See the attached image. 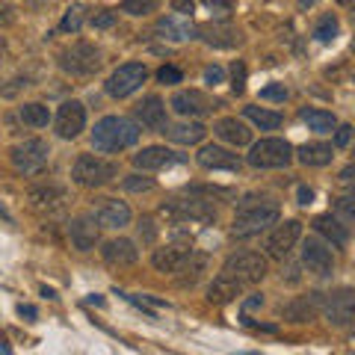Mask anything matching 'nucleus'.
Returning <instances> with one entry per match:
<instances>
[{
  "instance_id": "32",
  "label": "nucleus",
  "mask_w": 355,
  "mask_h": 355,
  "mask_svg": "<svg viewBox=\"0 0 355 355\" xmlns=\"http://www.w3.org/2000/svg\"><path fill=\"white\" fill-rule=\"evenodd\" d=\"M302 121L311 128V130H317V133H329V130H335L338 128V119L331 116V113H326V110H314V107H308V110H302Z\"/></svg>"
},
{
  "instance_id": "8",
  "label": "nucleus",
  "mask_w": 355,
  "mask_h": 355,
  "mask_svg": "<svg viewBox=\"0 0 355 355\" xmlns=\"http://www.w3.org/2000/svg\"><path fill=\"white\" fill-rule=\"evenodd\" d=\"M222 275H231L243 284H254L266 275V258L258 252H237L222 263Z\"/></svg>"
},
{
  "instance_id": "54",
  "label": "nucleus",
  "mask_w": 355,
  "mask_h": 355,
  "mask_svg": "<svg viewBox=\"0 0 355 355\" xmlns=\"http://www.w3.org/2000/svg\"><path fill=\"white\" fill-rule=\"evenodd\" d=\"M21 86H27V80H12V86L0 89V95H6V98H9V95H15V92H18V89H21Z\"/></svg>"
},
{
  "instance_id": "22",
  "label": "nucleus",
  "mask_w": 355,
  "mask_h": 355,
  "mask_svg": "<svg viewBox=\"0 0 355 355\" xmlns=\"http://www.w3.org/2000/svg\"><path fill=\"white\" fill-rule=\"evenodd\" d=\"M101 258L110 266H130L139 261V249L137 243L128 240V237H116V240H107L104 249H101Z\"/></svg>"
},
{
  "instance_id": "6",
  "label": "nucleus",
  "mask_w": 355,
  "mask_h": 355,
  "mask_svg": "<svg viewBox=\"0 0 355 355\" xmlns=\"http://www.w3.org/2000/svg\"><path fill=\"white\" fill-rule=\"evenodd\" d=\"M246 160L254 169H284V166L293 163V146L287 139L266 137L261 142H254Z\"/></svg>"
},
{
  "instance_id": "24",
  "label": "nucleus",
  "mask_w": 355,
  "mask_h": 355,
  "mask_svg": "<svg viewBox=\"0 0 355 355\" xmlns=\"http://www.w3.org/2000/svg\"><path fill=\"white\" fill-rule=\"evenodd\" d=\"M243 282L237 279H231V275H216L214 282H210L207 287V302H214V305H228V302H234L237 296H243Z\"/></svg>"
},
{
  "instance_id": "23",
  "label": "nucleus",
  "mask_w": 355,
  "mask_h": 355,
  "mask_svg": "<svg viewBox=\"0 0 355 355\" xmlns=\"http://www.w3.org/2000/svg\"><path fill=\"white\" fill-rule=\"evenodd\" d=\"M198 166L205 169H228V172H237L240 169V157L228 148H219V146H202L196 154Z\"/></svg>"
},
{
  "instance_id": "20",
  "label": "nucleus",
  "mask_w": 355,
  "mask_h": 355,
  "mask_svg": "<svg viewBox=\"0 0 355 355\" xmlns=\"http://www.w3.org/2000/svg\"><path fill=\"white\" fill-rule=\"evenodd\" d=\"M190 243H169V246H160L151 252V263L157 272H178L181 263L190 258Z\"/></svg>"
},
{
  "instance_id": "15",
  "label": "nucleus",
  "mask_w": 355,
  "mask_h": 355,
  "mask_svg": "<svg viewBox=\"0 0 355 355\" xmlns=\"http://www.w3.org/2000/svg\"><path fill=\"white\" fill-rule=\"evenodd\" d=\"M320 308H323V293H308V296H296L287 305H282V317L291 323H311Z\"/></svg>"
},
{
  "instance_id": "48",
  "label": "nucleus",
  "mask_w": 355,
  "mask_h": 355,
  "mask_svg": "<svg viewBox=\"0 0 355 355\" xmlns=\"http://www.w3.org/2000/svg\"><path fill=\"white\" fill-rule=\"evenodd\" d=\"M202 3H205V6H210V9H216L219 15H225L228 9L234 6V0H202Z\"/></svg>"
},
{
  "instance_id": "12",
  "label": "nucleus",
  "mask_w": 355,
  "mask_h": 355,
  "mask_svg": "<svg viewBox=\"0 0 355 355\" xmlns=\"http://www.w3.org/2000/svg\"><path fill=\"white\" fill-rule=\"evenodd\" d=\"M302 263L308 266V272L326 279V275H331V270H335V254H331L329 243H323L320 237H308L302 243Z\"/></svg>"
},
{
  "instance_id": "46",
  "label": "nucleus",
  "mask_w": 355,
  "mask_h": 355,
  "mask_svg": "<svg viewBox=\"0 0 355 355\" xmlns=\"http://www.w3.org/2000/svg\"><path fill=\"white\" fill-rule=\"evenodd\" d=\"M222 80H225V71H222L219 65H207V69H205V83H210V86H219Z\"/></svg>"
},
{
  "instance_id": "52",
  "label": "nucleus",
  "mask_w": 355,
  "mask_h": 355,
  "mask_svg": "<svg viewBox=\"0 0 355 355\" xmlns=\"http://www.w3.org/2000/svg\"><path fill=\"white\" fill-rule=\"evenodd\" d=\"M314 202V190L311 187H299V205H311Z\"/></svg>"
},
{
  "instance_id": "51",
  "label": "nucleus",
  "mask_w": 355,
  "mask_h": 355,
  "mask_svg": "<svg viewBox=\"0 0 355 355\" xmlns=\"http://www.w3.org/2000/svg\"><path fill=\"white\" fill-rule=\"evenodd\" d=\"M340 184H347L349 190H355V163H352V166H347V169L340 172Z\"/></svg>"
},
{
  "instance_id": "13",
  "label": "nucleus",
  "mask_w": 355,
  "mask_h": 355,
  "mask_svg": "<svg viewBox=\"0 0 355 355\" xmlns=\"http://www.w3.org/2000/svg\"><path fill=\"white\" fill-rule=\"evenodd\" d=\"M53 128L62 139H77L86 128V107L80 101H65L57 113V121H53Z\"/></svg>"
},
{
  "instance_id": "59",
  "label": "nucleus",
  "mask_w": 355,
  "mask_h": 355,
  "mask_svg": "<svg viewBox=\"0 0 355 355\" xmlns=\"http://www.w3.org/2000/svg\"><path fill=\"white\" fill-rule=\"evenodd\" d=\"M3 51H6V42H3V39H0V53H3Z\"/></svg>"
},
{
  "instance_id": "25",
  "label": "nucleus",
  "mask_w": 355,
  "mask_h": 355,
  "mask_svg": "<svg viewBox=\"0 0 355 355\" xmlns=\"http://www.w3.org/2000/svg\"><path fill=\"white\" fill-rule=\"evenodd\" d=\"M214 133L222 139V142H228V146H234V148H240V146H249L252 142V130L243 125L240 119H234V116H228V119H219L216 125H214Z\"/></svg>"
},
{
  "instance_id": "19",
  "label": "nucleus",
  "mask_w": 355,
  "mask_h": 355,
  "mask_svg": "<svg viewBox=\"0 0 355 355\" xmlns=\"http://www.w3.org/2000/svg\"><path fill=\"white\" fill-rule=\"evenodd\" d=\"M30 205L42 210V214H53V210H60L65 202H69V196H65V190L60 184H36V187H30Z\"/></svg>"
},
{
  "instance_id": "38",
  "label": "nucleus",
  "mask_w": 355,
  "mask_h": 355,
  "mask_svg": "<svg viewBox=\"0 0 355 355\" xmlns=\"http://www.w3.org/2000/svg\"><path fill=\"white\" fill-rule=\"evenodd\" d=\"M335 214L343 222H355V190L347 193V196H340V198H335Z\"/></svg>"
},
{
  "instance_id": "1",
  "label": "nucleus",
  "mask_w": 355,
  "mask_h": 355,
  "mask_svg": "<svg viewBox=\"0 0 355 355\" xmlns=\"http://www.w3.org/2000/svg\"><path fill=\"white\" fill-rule=\"evenodd\" d=\"M139 142L137 121L125 116H104L92 130V146L98 151H125Z\"/></svg>"
},
{
  "instance_id": "57",
  "label": "nucleus",
  "mask_w": 355,
  "mask_h": 355,
  "mask_svg": "<svg viewBox=\"0 0 355 355\" xmlns=\"http://www.w3.org/2000/svg\"><path fill=\"white\" fill-rule=\"evenodd\" d=\"M349 18H352V27H355V0L349 3Z\"/></svg>"
},
{
  "instance_id": "41",
  "label": "nucleus",
  "mask_w": 355,
  "mask_h": 355,
  "mask_svg": "<svg viewBox=\"0 0 355 355\" xmlns=\"http://www.w3.org/2000/svg\"><path fill=\"white\" fill-rule=\"evenodd\" d=\"M157 80L166 83V86H175V83L184 80V74H181V69H175V65H163V69L157 71Z\"/></svg>"
},
{
  "instance_id": "31",
  "label": "nucleus",
  "mask_w": 355,
  "mask_h": 355,
  "mask_svg": "<svg viewBox=\"0 0 355 355\" xmlns=\"http://www.w3.org/2000/svg\"><path fill=\"white\" fill-rule=\"evenodd\" d=\"M205 266H207V254H202V252H190V258H187V261L181 263V270H178V272H184L178 282H181L184 287H193L198 279H202Z\"/></svg>"
},
{
  "instance_id": "26",
  "label": "nucleus",
  "mask_w": 355,
  "mask_h": 355,
  "mask_svg": "<svg viewBox=\"0 0 355 355\" xmlns=\"http://www.w3.org/2000/svg\"><path fill=\"white\" fill-rule=\"evenodd\" d=\"M198 39H205L207 44H214V48H237V44L243 42L240 30L228 27V24H205L196 30Z\"/></svg>"
},
{
  "instance_id": "14",
  "label": "nucleus",
  "mask_w": 355,
  "mask_h": 355,
  "mask_svg": "<svg viewBox=\"0 0 355 355\" xmlns=\"http://www.w3.org/2000/svg\"><path fill=\"white\" fill-rule=\"evenodd\" d=\"M169 107L184 119H198V116H207L210 110H214V104L207 101V95L198 92V89H181V92H175Z\"/></svg>"
},
{
  "instance_id": "5",
  "label": "nucleus",
  "mask_w": 355,
  "mask_h": 355,
  "mask_svg": "<svg viewBox=\"0 0 355 355\" xmlns=\"http://www.w3.org/2000/svg\"><path fill=\"white\" fill-rule=\"evenodd\" d=\"M9 160H12L15 172L24 175V178H36L48 169V160H51V148L44 139H24L21 146H15L9 151Z\"/></svg>"
},
{
  "instance_id": "58",
  "label": "nucleus",
  "mask_w": 355,
  "mask_h": 355,
  "mask_svg": "<svg viewBox=\"0 0 355 355\" xmlns=\"http://www.w3.org/2000/svg\"><path fill=\"white\" fill-rule=\"evenodd\" d=\"M338 3H340V6H349V3H352V0H338Z\"/></svg>"
},
{
  "instance_id": "17",
  "label": "nucleus",
  "mask_w": 355,
  "mask_h": 355,
  "mask_svg": "<svg viewBox=\"0 0 355 355\" xmlns=\"http://www.w3.org/2000/svg\"><path fill=\"white\" fill-rule=\"evenodd\" d=\"M98 231H101V225H98L95 216H77V219H71V225H69L71 246L77 252H92L98 246V237H101Z\"/></svg>"
},
{
  "instance_id": "43",
  "label": "nucleus",
  "mask_w": 355,
  "mask_h": 355,
  "mask_svg": "<svg viewBox=\"0 0 355 355\" xmlns=\"http://www.w3.org/2000/svg\"><path fill=\"white\" fill-rule=\"evenodd\" d=\"M15 18H18V9H15L12 3H6V0H0V30L12 27Z\"/></svg>"
},
{
  "instance_id": "45",
  "label": "nucleus",
  "mask_w": 355,
  "mask_h": 355,
  "mask_svg": "<svg viewBox=\"0 0 355 355\" xmlns=\"http://www.w3.org/2000/svg\"><path fill=\"white\" fill-rule=\"evenodd\" d=\"M116 24V12H98V15H92V27L95 30H110Z\"/></svg>"
},
{
  "instance_id": "34",
  "label": "nucleus",
  "mask_w": 355,
  "mask_h": 355,
  "mask_svg": "<svg viewBox=\"0 0 355 355\" xmlns=\"http://www.w3.org/2000/svg\"><path fill=\"white\" fill-rule=\"evenodd\" d=\"M18 116L30 128H48V121H51V113H48V107L44 104H24L18 110Z\"/></svg>"
},
{
  "instance_id": "42",
  "label": "nucleus",
  "mask_w": 355,
  "mask_h": 355,
  "mask_svg": "<svg viewBox=\"0 0 355 355\" xmlns=\"http://www.w3.org/2000/svg\"><path fill=\"white\" fill-rule=\"evenodd\" d=\"M231 86H234L237 95L243 92V89H246V65H243V62L231 65Z\"/></svg>"
},
{
  "instance_id": "49",
  "label": "nucleus",
  "mask_w": 355,
  "mask_h": 355,
  "mask_svg": "<svg viewBox=\"0 0 355 355\" xmlns=\"http://www.w3.org/2000/svg\"><path fill=\"white\" fill-rule=\"evenodd\" d=\"M258 308H263V293H249V299L243 302V311H258Z\"/></svg>"
},
{
  "instance_id": "53",
  "label": "nucleus",
  "mask_w": 355,
  "mask_h": 355,
  "mask_svg": "<svg viewBox=\"0 0 355 355\" xmlns=\"http://www.w3.org/2000/svg\"><path fill=\"white\" fill-rule=\"evenodd\" d=\"M18 314H21V317H27V320H36V317H39V311L33 308V305H24V302H21V305H18Z\"/></svg>"
},
{
  "instance_id": "40",
  "label": "nucleus",
  "mask_w": 355,
  "mask_h": 355,
  "mask_svg": "<svg viewBox=\"0 0 355 355\" xmlns=\"http://www.w3.org/2000/svg\"><path fill=\"white\" fill-rule=\"evenodd\" d=\"M261 101H272V104H284L287 101V86L284 83H270L261 89Z\"/></svg>"
},
{
  "instance_id": "29",
  "label": "nucleus",
  "mask_w": 355,
  "mask_h": 355,
  "mask_svg": "<svg viewBox=\"0 0 355 355\" xmlns=\"http://www.w3.org/2000/svg\"><path fill=\"white\" fill-rule=\"evenodd\" d=\"M163 133L172 142H178V146H196V142L205 139L207 128L202 125V121H178V125H166Z\"/></svg>"
},
{
  "instance_id": "11",
  "label": "nucleus",
  "mask_w": 355,
  "mask_h": 355,
  "mask_svg": "<svg viewBox=\"0 0 355 355\" xmlns=\"http://www.w3.org/2000/svg\"><path fill=\"white\" fill-rule=\"evenodd\" d=\"M146 77H148V69L142 62L119 65V69L110 74V80H107V95L110 98H128V95L137 92L142 83H146Z\"/></svg>"
},
{
  "instance_id": "7",
  "label": "nucleus",
  "mask_w": 355,
  "mask_h": 355,
  "mask_svg": "<svg viewBox=\"0 0 355 355\" xmlns=\"http://www.w3.org/2000/svg\"><path fill=\"white\" fill-rule=\"evenodd\" d=\"M160 214L172 222H214L216 207L207 198H172L169 205L160 207Z\"/></svg>"
},
{
  "instance_id": "4",
  "label": "nucleus",
  "mask_w": 355,
  "mask_h": 355,
  "mask_svg": "<svg viewBox=\"0 0 355 355\" xmlns=\"http://www.w3.org/2000/svg\"><path fill=\"white\" fill-rule=\"evenodd\" d=\"M60 69L74 77H89L101 69V51L92 42H74L65 51H60Z\"/></svg>"
},
{
  "instance_id": "44",
  "label": "nucleus",
  "mask_w": 355,
  "mask_h": 355,
  "mask_svg": "<svg viewBox=\"0 0 355 355\" xmlns=\"http://www.w3.org/2000/svg\"><path fill=\"white\" fill-rule=\"evenodd\" d=\"M139 237H142V243H154V240H157V225H154L151 216L139 219Z\"/></svg>"
},
{
  "instance_id": "39",
  "label": "nucleus",
  "mask_w": 355,
  "mask_h": 355,
  "mask_svg": "<svg viewBox=\"0 0 355 355\" xmlns=\"http://www.w3.org/2000/svg\"><path fill=\"white\" fill-rule=\"evenodd\" d=\"M128 193H148L154 190V178H146V175H128L125 181H121Z\"/></svg>"
},
{
  "instance_id": "50",
  "label": "nucleus",
  "mask_w": 355,
  "mask_h": 355,
  "mask_svg": "<svg viewBox=\"0 0 355 355\" xmlns=\"http://www.w3.org/2000/svg\"><path fill=\"white\" fill-rule=\"evenodd\" d=\"M172 9H175L178 15H193L196 3H193V0H172Z\"/></svg>"
},
{
  "instance_id": "27",
  "label": "nucleus",
  "mask_w": 355,
  "mask_h": 355,
  "mask_svg": "<svg viewBox=\"0 0 355 355\" xmlns=\"http://www.w3.org/2000/svg\"><path fill=\"white\" fill-rule=\"evenodd\" d=\"M314 231L320 237H326L331 246H338V249H343L349 243V228L343 225V219H338V216H317L314 219Z\"/></svg>"
},
{
  "instance_id": "47",
  "label": "nucleus",
  "mask_w": 355,
  "mask_h": 355,
  "mask_svg": "<svg viewBox=\"0 0 355 355\" xmlns=\"http://www.w3.org/2000/svg\"><path fill=\"white\" fill-rule=\"evenodd\" d=\"M349 139H352V128H349V125H340V128L335 130V148H347Z\"/></svg>"
},
{
  "instance_id": "10",
  "label": "nucleus",
  "mask_w": 355,
  "mask_h": 355,
  "mask_svg": "<svg viewBox=\"0 0 355 355\" xmlns=\"http://www.w3.org/2000/svg\"><path fill=\"white\" fill-rule=\"evenodd\" d=\"M323 314L331 326H349L355 320V291L352 287H338L331 293H323Z\"/></svg>"
},
{
  "instance_id": "9",
  "label": "nucleus",
  "mask_w": 355,
  "mask_h": 355,
  "mask_svg": "<svg viewBox=\"0 0 355 355\" xmlns=\"http://www.w3.org/2000/svg\"><path fill=\"white\" fill-rule=\"evenodd\" d=\"M299 237H302V222H299V219L275 222V228L270 231V237H266L263 249H266V254H270L272 261H284L287 254L293 252Z\"/></svg>"
},
{
  "instance_id": "60",
  "label": "nucleus",
  "mask_w": 355,
  "mask_h": 355,
  "mask_svg": "<svg viewBox=\"0 0 355 355\" xmlns=\"http://www.w3.org/2000/svg\"><path fill=\"white\" fill-rule=\"evenodd\" d=\"M352 343H355V331H352Z\"/></svg>"
},
{
  "instance_id": "37",
  "label": "nucleus",
  "mask_w": 355,
  "mask_h": 355,
  "mask_svg": "<svg viewBox=\"0 0 355 355\" xmlns=\"http://www.w3.org/2000/svg\"><path fill=\"white\" fill-rule=\"evenodd\" d=\"M157 6H160V0H125V3H121V12L142 18V15L157 12Z\"/></svg>"
},
{
  "instance_id": "35",
  "label": "nucleus",
  "mask_w": 355,
  "mask_h": 355,
  "mask_svg": "<svg viewBox=\"0 0 355 355\" xmlns=\"http://www.w3.org/2000/svg\"><path fill=\"white\" fill-rule=\"evenodd\" d=\"M83 21H86V6L83 3H71L69 9H65L62 21H60V30L62 33H80Z\"/></svg>"
},
{
  "instance_id": "55",
  "label": "nucleus",
  "mask_w": 355,
  "mask_h": 355,
  "mask_svg": "<svg viewBox=\"0 0 355 355\" xmlns=\"http://www.w3.org/2000/svg\"><path fill=\"white\" fill-rule=\"evenodd\" d=\"M296 3H299V9H311V6L317 3V0H296Z\"/></svg>"
},
{
  "instance_id": "33",
  "label": "nucleus",
  "mask_w": 355,
  "mask_h": 355,
  "mask_svg": "<svg viewBox=\"0 0 355 355\" xmlns=\"http://www.w3.org/2000/svg\"><path fill=\"white\" fill-rule=\"evenodd\" d=\"M243 116H246L252 125H258L261 130H275L282 128V113H272V110H263V107H246L243 110Z\"/></svg>"
},
{
  "instance_id": "56",
  "label": "nucleus",
  "mask_w": 355,
  "mask_h": 355,
  "mask_svg": "<svg viewBox=\"0 0 355 355\" xmlns=\"http://www.w3.org/2000/svg\"><path fill=\"white\" fill-rule=\"evenodd\" d=\"M42 296H48V299H57V293H53L51 287H42Z\"/></svg>"
},
{
  "instance_id": "3",
  "label": "nucleus",
  "mask_w": 355,
  "mask_h": 355,
  "mask_svg": "<svg viewBox=\"0 0 355 355\" xmlns=\"http://www.w3.org/2000/svg\"><path fill=\"white\" fill-rule=\"evenodd\" d=\"M116 175H119V166L98 157V154H80L71 166V181L80 184V187H89V190L110 184Z\"/></svg>"
},
{
  "instance_id": "16",
  "label": "nucleus",
  "mask_w": 355,
  "mask_h": 355,
  "mask_svg": "<svg viewBox=\"0 0 355 355\" xmlns=\"http://www.w3.org/2000/svg\"><path fill=\"white\" fill-rule=\"evenodd\" d=\"M95 219L101 228H113V231H121L125 225H130V207L119 198H101L95 207Z\"/></svg>"
},
{
  "instance_id": "18",
  "label": "nucleus",
  "mask_w": 355,
  "mask_h": 355,
  "mask_svg": "<svg viewBox=\"0 0 355 355\" xmlns=\"http://www.w3.org/2000/svg\"><path fill=\"white\" fill-rule=\"evenodd\" d=\"M181 160H184V154H175L166 146H148L139 154H133V166L142 172H157V169H166V166H172V163H181Z\"/></svg>"
},
{
  "instance_id": "30",
  "label": "nucleus",
  "mask_w": 355,
  "mask_h": 355,
  "mask_svg": "<svg viewBox=\"0 0 355 355\" xmlns=\"http://www.w3.org/2000/svg\"><path fill=\"white\" fill-rule=\"evenodd\" d=\"M293 157L302 163V166H329L335 154H331V146H329V142H305V146L299 148Z\"/></svg>"
},
{
  "instance_id": "2",
  "label": "nucleus",
  "mask_w": 355,
  "mask_h": 355,
  "mask_svg": "<svg viewBox=\"0 0 355 355\" xmlns=\"http://www.w3.org/2000/svg\"><path fill=\"white\" fill-rule=\"evenodd\" d=\"M282 219V210L275 202H258V205H240L237 216H234V225H231V234L234 237H252V234H261L270 225Z\"/></svg>"
},
{
  "instance_id": "36",
  "label": "nucleus",
  "mask_w": 355,
  "mask_h": 355,
  "mask_svg": "<svg viewBox=\"0 0 355 355\" xmlns=\"http://www.w3.org/2000/svg\"><path fill=\"white\" fill-rule=\"evenodd\" d=\"M338 30H340V24H338V18L335 15H323L314 24V39L317 42H323V44H329V42H335V36H338Z\"/></svg>"
},
{
  "instance_id": "28",
  "label": "nucleus",
  "mask_w": 355,
  "mask_h": 355,
  "mask_svg": "<svg viewBox=\"0 0 355 355\" xmlns=\"http://www.w3.org/2000/svg\"><path fill=\"white\" fill-rule=\"evenodd\" d=\"M154 33H157L160 39L166 42H187V39H196V27L190 24V21H181L175 15H166L157 21V27H154Z\"/></svg>"
},
{
  "instance_id": "21",
  "label": "nucleus",
  "mask_w": 355,
  "mask_h": 355,
  "mask_svg": "<svg viewBox=\"0 0 355 355\" xmlns=\"http://www.w3.org/2000/svg\"><path fill=\"white\" fill-rule=\"evenodd\" d=\"M133 113H137V119H139L148 130L163 133V130H166V125H169V119H166V104L160 101L157 95L142 98V101H139L137 107H133Z\"/></svg>"
}]
</instances>
